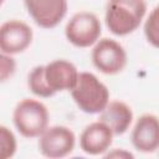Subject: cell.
Instances as JSON below:
<instances>
[{
	"label": "cell",
	"mask_w": 159,
	"mask_h": 159,
	"mask_svg": "<svg viewBox=\"0 0 159 159\" xmlns=\"http://www.w3.org/2000/svg\"><path fill=\"white\" fill-rule=\"evenodd\" d=\"M147 12L145 0H109L106 9V25L117 36L134 32Z\"/></svg>",
	"instance_id": "obj_1"
},
{
	"label": "cell",
	"mask_w": 159,
	"mask_h": 159,
	"mask_svg": "<svg viewBox=\"0 0 159 159\" xmlns=\"http://www.w3.org/2000/svg\"><path fill=\"white\" fill-rule=\"evenodd\" d=\"M70 92L78 108L87 114L101 113L109 103L107 86L91 72H80L77 83Z\"/></svg>",
	"instance_id": "obj_2"
},
{
	"label": "cell",
	"mask_w": 159,
	"mask_h": 159,
	"mask_svg": "<svg viewBox=\"0 0 159 159\" xmlns=\"http://www.w3.org/2000/svg\"><path fill=\"white\" fill-rule=\"evenodd\" d=\"M12 119L19 133L25 138L40 137L48 128V109L47 107L32 98L21 99L12 113Z\"/></svg>",
	"instance_id": "obj_3"
},
{
	"label": "cell",
	"mask_w": 159,
	"mask_h": 159,
	"mask_svg": "<svg viewBox=\"0 0 159 159\" xmlns=\"http://www.w3.org/2000/svg\"><path fill=\"white\" fill-rule=\"evenodd\" d=\"M102 27L98 17L89 11L75 14L65 27L66 39L76 47H89L101 36Z\"/></svg>",
	"instance_id": "obj_4"
},
{
	"label": "cell",
	"mask_w": 159,
	"mask_h": 159,
	"mask_svg": "<svg viewBox=\"0 0 159 159\" xmlns=\"http://www.w3.org/2000/svg\"><path fill=\"white\" fill-rule=\"evenodd\" d=\"M91 57L94 67L104 75L119 73L127 65V52L124 47L118 41L108 37L96 42Z\"/></svg>",
	"instance_id": "obj_5"
},
{
	"label": "cell",
	"mask_w": 159,
	"mask_h": 159,
	"mask_svg": "<svg viewBox=\"0 0 159 159\" xmlns=\"http://www.w3.org/2000/svg\"><path fill=\"white\" fill-rule=\"evenodd\" d=\"M75 144L76 137L70 128L65 125H53L40 135L39 150L46 158H63L72 153Z\"/></svg>",
	"instance_id": "obj_6"
},
{
	"label": "cell",
	"mask_w": 159,
	"mask_h": 159,
	"mask_svg": "<svg viewBox=\"0 0 159 159\" xmlns=\"http://www.w3.org/2000/svg\"><path fill=\"white\" fill-rule=\"evenodd\" d=\"M29 15L42 29L56 27L67 14V0H24Z\"/></svg>",
	"instance_id": "obj_7"
},
{
	"label": "cell",
	"mask_w": 159,
	"mask_h": 159,
	"mask_svg": "<svg viewBox=\"0 0 159 159\" xmlns=\"http://www.w3.org/2000/svg\"><path fill=\"white\" fill-rule=\"evenodd\" d=\"M31 27L20 20L5 21L0 27V50L1 53L15 55L24 52L32 42Z\"/></svg>",
	"instance_id": "obj_8"
},
{
	"label": "cell",
	"mask_w": 159,
	"mask_h": 159,
	"mask_svg": "<svg viewBox=\"0 0 159 159\" xmlns=\"http://www.w3.org/2000/svg\"><path fill=\"white\" fill-rule=\"evenodd\" d=\"M132 143L142 153H153L159 148V117L154 114L140 116L132 132Z\"/></svg>",
	"instance_id": "obj_9"
},
{
	"label": "cell",
	"mask_w": 159,
	"mask_h": 159,
	"mask_svg": "<svg viewBox=\"0 0 159 159\" xmlns=\"http://www.w3.org/2000/svg\"><path fill=\"white\" fill-rule=\"evenodd\" d=\"M112 129L103 122L97 120L88 124L80 137L81 149L89 155L104 154L113 142Z\"/></svg>",
	"instance_id": "obj_10"
},
{
	"label": "cell",
	"mask_w": 159,
	"mask_h": 159,
	"mask_svg": "<svg viewBox=\"0 0 159 159\" xmlns=\"http://www.w3.org/2000/svg\"><path fill=\"white\" fill-rule=\"evenodd\" d=\"M80 72L77 67L66 60H55L45 65V80L47 86L55 92L71 91L77 83Z\"/></svg>",
	"instance_id": "obj_11"
},
{
	"label": "cell",
	"mask_w": 159,
	"mask_h": 159,
	"mask_svg": "<svg viewBox=\"0 0 159 159\" xmlns=\"http://www.w3.org/2000/svg\"><path fill=\"white\" fill-rule=\"evenodd\" d=\"M98 120L106 123L114 135H122L132 124L133 112L127 103L122 101H112L99 113Z\"/></svg>",
	"instance_id": "obj_12"
},
{
	"label": "cell",
	"mask_w": 159,
	"mask_h": 159,
	"mask_svg": "<svg viewBox=\"0 0 159 159\" xmlns=\"http://www.w3.org/2000/svg\"><path fill=\"white\" fill-rule=\"evenodd\" d=\"M27 86H29L30 91L37 97L48 98V97H52L56 94L46 83L45 66H36L30 71V73L27 76Z\"/></svg>",
	"instance_id": "obj_13"
},
{
	"label": "cell",
	"mask_w": 159,
	"mask_h": 159,
	"mask_svg": "<svg viewBox=\"0 0 159 159\" xmlns=\"http://www.w3.org/2000/svg\"><path fill=\"white\" fill-rule=\"evenodd\" d=\"M144 35L152 46L159 48V5H157L147 17Z\"/></svg>",
	"instance_id": "obj_14"
},
{
	"label": "cell",
	"mask_w": 159,
	"mask_h": 159,
	"mask_svg": "<svg viewBox=\"0 0 159 159\" xmlns=\"http://www.w3.org/2000/svg\"><path fill=\"white\" fill-rule=\"evenodd\" d=\"M16 138L14 133L5 125L0 127V158L9 159L16 152Z\"/></svg>",
	"instance_id": "obj_15"
},
{
	"label": "cell",
	"mask_w": 159,
	"mask_h": 159,
	"mask_svg": "<svg viewBox=\"0 0 159 159\" xmlns=\"http://www.w3.org/2000/svg\"><path fill=\"white\" fill-rule=\"evenodd\" d=\"M16 63L11 55L1 53V65H0V80L1 82L7 81L15 72Z\"/></svg>",
	"instance_id": "obj_16"
},
{
	"label": "cell",
	"mask_w": 159,
	"mask_h": 159,
	"mask_svg": "<svg viewBox=\"0 0 159 159\" xmlns=\"http://www.w3.org/2000/svg\"><path fill=\"white\" fill-rule=\"evenodd\" d=\"M106 158H133L134 155L124 149H113L112 152L104 154Z\"/></svg>",
	"instance_id": "obj_17"
}]
</instances>
